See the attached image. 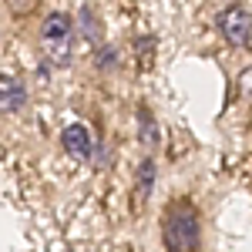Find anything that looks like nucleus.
Returning <instances> with one entry per match:
<instances>
[{
	"instance_id": "3",
	"label": "nucleus",
	"mask_w": 252,
	"mask_h": 252,
	"mask_svg": "<svg viewBox=\"0 0 252 252\" xmlns=\"http://www.w3.org/2000/svg\"><path fill=\"white\" fill-rule=\"evenodd\" d=\"M215 27H219V37L225 40L229 47H249L252 40V17L242 3H229L219 10L215 17Z\"/></svg>"
},
{
	"instance_id": "1",
	"label": "nucleus",
	"mask_w": 252,
	"mask_h": 252,
	"mask_svg": "<svg viewBox=\"0 0 252 252\" xmlns=\"http://www.w3.org/2000/svg\"><path fill=\"white\" fill-rule=\"evenodd\" d=\"M165 252H198L202 249V215L189 198L172 202L161 215Z\"/></svg>"
},
{
	"instance_id": "8",
	"label": "nucleus",
	"mask_w": 252,
	"mask_h": 252,
	"mask_svg": "<svg viewBox=\"0 0 252 252\" xmlns=\"http://www.w3.org/2000/svg\"><path fill=\"white\" fill-rule=\"evenodd\" d=\"M78 34L88 44H97L101 47V20H97V14L91 7H81L78 10Z\"/></svg>"
},
{
	"instance_id": "7",
	"label": "nucleus",
	"mask_w": 252,
	"mask_h": 252,
	"mask_svg": "<svg viewBox=\"0 0 252 252\" xmlns=\"http://www.w3.org/2000/svg\"><path fill=\"white\" fill-rule=\"evenodd\" d=\"M135 131H138V145L145 148V152H152L158 145V121H155V111L148 108V104H138L135 111Z\"/></svg>"
},
{
	"instance_id": "9",
	"label": "nucleus",
	"mask_w": 252,
	"mask_h": 252,
	"mask_svg": "<svg viewBox=\"0 0 252 252\" xmlns=\"http://www.w3.org/2000/svg\"><path fill=\"white\" fill-rule=\"evenodd\" d=\"M152 47H155V40H152V37H138V40H135L138 67H141V71H145V67H152Z\"/></svg>"
},
{
	"instance_id": "10",
	"label": "nucleus",
	"mask_w": 252,
	"mask_h": 252,
	"mask_svg": "<svg viewBox=\"0 0 252 252\" xmlns=\"http://www.w3.org/2000/svg\"><path fill=\"white\" fill-rule=\"evenodd\" d=\"M115 64H118L115 47H97V67H101V71H115Z\"/></svg>"
},
{
	"instance_id": "6",
	"label": "nucleus",
	"mask_w": 252,
	"mask_h": 252,
	"mask_svg": "<svg viewBox=\"0 0 252 252\" xmlns=\"http://www.w3.org/2000/svg\"><path fill=\"white\" fill-rule=\"evenodd\" d=\"M24 104H27L24 84H20L17 78H10V74H3V78H0V111L10 118V115H17Z\"/></svg>"
},
{
	"instance_id": "2",
	"label": "nucleus",
	"mask_w": 252,
	"mask_h": 252,
	"mask_svg": "<svg viewBox=\"0 0 252 252\" xmlns=\"http://www.w3.org/2000/svg\"><path fill=\"white\" fill-rule=\"evenodd\" d=\"M71 40H74V24H71L67 14L51 10L47 17L40 20V47H44V54H47V61L54 67H67V61H71Z\"/></svg>"
},
{
	"instance_id": "5",
	"label": "nucleus",
	"mask_w": 252,
	"mask_h": 252,
	"mask_svg": "<svg viewBox=\"0 0 252 252\" xmlns=\"http://www.w3.org/2000/svg\"><path fill=\"white\" fill-rule=\"evenodd\" d=\"M152 192H155V158L145 155L141 161H138V168H135V189H131L135 209H141L145 198H152Z\"/></svg>"
},
{
	"instance_id": "4",
	"label": "nucleus",
	"mask_w": 252,
	"mask_h": 252,
	"mask_svg": "<svg viewBox=\"0 0 252 252\" xmlns=\"http://www.w3.org/2000/svg\"><path fill=\"white\" fill-rule=\"evenodd\" d=\"M61 145H64V152L74 161H88V158L94 155V141H91V131L84 125H67L61 131Z\"/></svg>"
}]
</instances>
